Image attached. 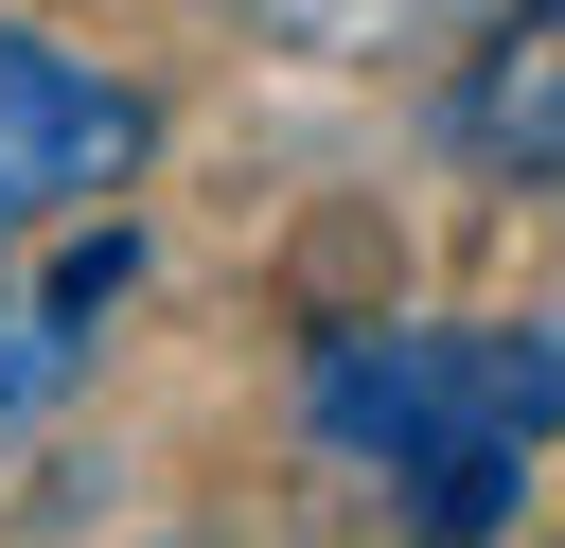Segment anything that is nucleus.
Listing matches in <instances>:
<instances>
[{
    "instance_id": "1",
    "label": "nucleus",
    "mask_w": 565,
    "mask_h": 548,
    "mask_svg": "<svg viewBox=\"0 0 565 548\" xmlns=\"http://www.w3.org/2000/svg\"><path fill=\"white\" fill-rule=\"evenodd\" d=\"M300 442L388 477L424 530H494L530 442H565V318H371V336H318Z\"/></svg>"
},
{
    "instance_id": "2",
    "label": "nucleus",
    "mask_w": 565,
    "mask_h": 548,
    "mask_svg": "<svg viewBox=\"0 0 565 548\" xmlns=\"http://www.w3.org/2000/svg\"><path fill=\"white\" fill-rule=\"evenodd\" d=\"M159 159V106L106 71V53H71V35H35V18H0V247H35V230H71L88 194H124Z\"/></svg>"
},
{
    "instance_id": "3",
    "label": "nucleus",
    "mask_w": 565,
    "mask_h": 548,
    "mask_svg": "<svg viewBox=\"0 0 565 548\" xmlns=\"http://www.w3.org/2000/svg\"><path fill=\"white\" fill-rule=\"evenodd\" d=\"M141 283V230H71L35 283H0V460L88 389V354H106V301Z\"/></svg>"
},
{
    "instance_id": "4",
    "label": "nucleus",
    "mask_w": 565,
    "mask_h": 548,
    "mask_svg": "<svg viewBox=\"0 0 565 548\" xmlns=\"http://www.w3.org/2000/svg\"><path fill=\"white\" fill-rule=\"evenodd\" d=\"M441 124H459V159H494V177H565V0H512V18L459 53Z\"/></svg>"
},
{
    "instance_id": "5",
    "label": "nucleus",
    "mask_w": 565,
    "mask_h": 548,
    "mask_svg": "<svg viewBox=\"0 0 565 548\" xmlns=\"http://www.w3.org/2000/svg\"><path fill=\"white\" fill-rule=\"evenodd\" d=\"M265 53H318V71H388V53H424V35H459L477 0H230Z\"/></svg>"
}]
</instances>
